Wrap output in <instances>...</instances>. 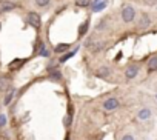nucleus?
<instances>
[{
	"label": "nucleus",
	"instance_id": "nucleus-1",
	"mask_svg": "<svg viewBox=\"0 0 157 140\" xmlns=\"http://www.w3.org/2000/svg\"><path fill=\"white\" fill-rule=\"evenodd\" d=\"M134 19H136V9L129 5L123 6L122 8V20L125 23H131V22H134Z\"/></svg>",
	"mask_w": 157,
	"mask_h": 140
},
{
	"label": "nucleus",
	"instance_id": "nucleus-2",
	"mask_svg": "<svg viewBox=\"0 0 157 140\" xmlns=\"http://www.w3.org/2000/svg\"><path fill=\"white\" fill-rule=\"evenodd\" d=\"M26 22L31 25V26H34L36 29H39L40 28V25H42V20H40V16L37 14V13H28V17H26Z\"/></svg>",
	"mask_w": 157,
	"mask_h": 140
},
{
	"label": "nucleus",
	"instance_id": "nucleus-3",
	"mask_svg": "<svg viewBox=\"0 0 157 140\" xmlns=\"http://www.w3.org/2000/svg\"><path fill=\"white\" fill-rule=\"evenodd\" d=\"M16 8H17V5L14 2H10V0H0V14L10 13V11H13Z\"/></svg>",
	"mask_w": 157,
	"mask_h": 140
},
{
	"label": "nucleus",
	"instance_id": "nucleus-4",
	"mask_svg": "<svg viewBox=\"0 0 157 140\" xmlns=\"http://www.w3.org/2000/svg\"><path fill=\"white\" fill-rule=\"evenodd\" d=\"M11 89V79L0 74V93H6Z\"/></svg>",
	"mask_w": 157,
	"mask_h": 140
},
{
	"label": "nucleus",
	"instance_id": "nucleus-5",
	"mask_svg": "<svg viewBox=\"0 0 157 140\" xmlns=\"http://www.w3.org/2000/svg\"><path fill=\"white\" fill-rule=\"evenodd\" d=\"M103 108H105L106 111H114V109L119 108V100H117L116 97H109V99H106V100L103 102Z\"/></svg>",
	"mask_w": 157,
	"mask_h": 140
},
{
	"label": "nucleus",
	"instance_id": "nucleus-6",
	"mask_svg": "<svg viewBox=\"0 0 157 140\" xmlns=\"http://www.w3.org/2000/svg\"><path fill=\"white\" fill-rule=\"evenodd\" d=\"M137 74H139V66L137 65H129L128 68H126V71H125V76H126V79H134V77H137Z\"/></svg>",
	"mask_w": 157,
	"mask_h": 140
},
{
	"label": "nucleus",
	"instance_id": "nucleus-7",
	"mask_svg": "<svg viewBox=\"0 0 157 140\" xmlns=\"http://www.w3.org/2000/svg\"><path fill=\"white\" fill-rule=\"evenodd\" d=\"M103 46H105V43L103 42H99V40H94V42L88 43V48H90L91 52H99V51L103 49Z\"/></svg>",
	"mask_w": 157,
	"mask_h": 140
},
{
	"label": "nucleus",
	"instance_id": "nucleus-8",
	"mask_svg": "<svg viewBox=\"0 0 157 140\" xmlns=\"http://www.w3.org/2000/svg\"><path fill=\"white\" fill-rule=\"evenodd\" d=\"M148 71H149V73L157 71V55H152V57L148 60Z\"/></svg>",
	"mask_w": 157,
	"mask_h": 140
},
{
	"label": "nucleus",
	"instance_id": "nucleus-9",
	"mask_svg": "<svg viewBox=\"0 0 157 140\" xmlns=\"http://www.w3.org/2000/svg\"><path fill=\"white\" fill-rule=\"evenodd\" d=\"M96 74H97L99 77H108V76L111 74V69L106 68V66H100L97 71H96Z\"/></svg>",
	"mask_w": 157,
	"mask_h": 140
},
{
	"label": "nucleus",
	"instance_id": "nucleus-10",
	"mask_svg": "<svg viewBox=\"0 0 157 140\" xmlns=\"http://www.w3.org/2000/svg\"><path fill=\"white\" fill-rule=\"evenodd\" d=\"M137 117H139L140 120H148V119L151 117V111H149L148 108H143V109H140V111H139Z\"/></svg>",
	"mask_w": 157,
	"mask_h": 140
},
{
	"label": "nucleus",
	"instance_id": "nucleus-11",
	"mask_svg": "<svg viewBox=\"0 0 157 140\" xmlns=\"http://www.w3.org/2000/svg\"><path fill=\"white\" fill-rule=\"evenodd\" d=\"M149 23H151V20H149L148 14H142L140 22H139V26H140V28H148V26H149Z\"/></svg>",
	"mask_w": 157,
	"mask_h": 140
},
{
	"label": "nucleus",
	"instance_id": "nucleus-12",
	"mask_svg": "<svg viewBox=\"0 0 157 140\" xmlns=\"http://www.w3.org/2000/svg\"><path fill=\"white\" fill-rule=\"evenodd\" d=\"M14 94H16V89H14V88H11V89L8 91V94H6L5 100H3V105H10V103H11V100L14 99Z\"/></svg>",
	"mask_w": 157,
	"mask_h": 140
},
{
	"label": "nucleus",
	"instance_id": "nucleus-13",
	"mask_svg": "<svg viewBox=\"0 0 157 140\" xmlns=\"http://www.w3.org/2000/svg\"><path fill=\"white\" fill-rule=\"evenodd\" d=\"M39 8H46L49 3H51V0H36V2H34Z\"/></svg>",
	"mask_w": 157,
	"mask_h": 140
},
{
	"label": "nucleus",
	"instance_id": "nucleus-14",
	"mask_svg": "<svg viewBox=\"0 0 157 140\" xmlns=\"http://www.w3.org/2000/svg\"><path fill=\"white\" fill-rule=\"evenodd\" d=\"M68 48H69V45L68 43H63V45H57L54 51L56 52H65V49H68Z\"/></svg>",
	"mask_w": 157,
	"mask_h": 140
},
{
	"label": "nucleus",
	"instance_id": "nucleus-15",
	"mask_svg": "<svg viewBox=\"0 0 157 140\" xmlns=\"http://www.w3.org/2000/svg\"><path fill=\"white\" fill-rule=\"evenodd\" d=\"M75 5H77V6H80V8H85V6L90 5V0H77Z\"/></svg>",
	"mask_w": 157,
	"mask_h": 140
},
{
	"label": "nucleus",
	"instance_id": "nucleus-16",
	"mask_svg": "<svg viewBox=\"0 0 157 140\" xmlns=\"http://www.w3.org/2000/svg\"><path fill=\"white\" fill-rule=\"evenodd\" d=\"M75 52H77V51H72V52H68V54H65V55H63V57L60 59V63H65V62H66L68 59H71V57H72V55H74Z\"/></svg>",
	"mask_w": 157,
	"mask_h": 140
},
{
	"label": "nucleus",
	"instance_id": "nucleus-17",
	"mask_svg": "<svg viewBox=\"0 0 157 140\" xmlns=\"http://www.w3.org/2000/svg\"><path fill=\"white\" fill-rule=\"evenodd\" d=\"M105 6H106V2H102L100 5H99V3H97V5H94V8H93V9H94V11H100V9H103Z\"/></svg>",
	"mask_w": 157,
	"mask_h": 140
},
{
	"label": "nucleus",
	"instance_id": "nucleus-18",
	"mask_svg": "<svg viewBox=\"0 0 157 140\" xmlns=\"http://www.w3.org/2000/svg\"><path fill=\"white\" fill-rule=\"evenodd\" d=\"M122 140H134V137H132L131 134H126V135H123V137H122Z\"/></svg>",
	"mask_w": 157,
	"mask_h": 140
},
{
	"label": "nucleus",
	"instance_id": "nucleus-19",
	"mask_svg": "<svg viewBox=\"0 0 157 140\" xmlns=\"http://www.w3.org/2000/svg\"><path fill=\"white\" fill-rule=\"evenodd\" d=\"M155 2H157V0H145V3H146V5H149V6L155 5Z\"/></svg>",
	"mask_w": 157,
	"mask_h": 140
},
{
	"label": "nucleus",
	"instance_id": "nucleus-20",
	"mask_svg": "<svg viewBox=\"0 0 157 140\" xmlns=\"http://www.w3.org/2000/svg\"><path fill=\"white\" fill-rule=\"evenodd\" d=\"M96 2H99V0H96Z\"/></svg>",
	"mask_w": 157,
	"mask_h": 140
}]
</instances>
